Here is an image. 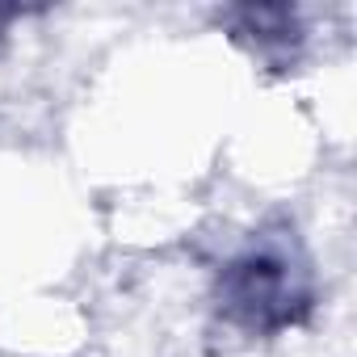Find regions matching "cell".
<instances>
[{"instance_id": "cell-2", "label": "cell", "mask_w": 357, "mask_h": 357, "mask_svg": "<svg viewBox=\"0 0 357 357\" xmlns=\"http://www.w3.org/2000/svg\"><path fill=\"white\" fill-rule=\"evenodd\" d=\"M223 26L231 30V38L261 63L269 68H286L298 59V47L307 38L303 17L286 5H240L223 13Z\"/></svg>"}, {"instance_id": "cell-3", "label": "cell", "mask_w": 357, "mask_h": 357, "mask_svg": "<svg viewBox=\"0 0 357 357\" xmlns=\"http://www.w3.org/2000/svg\"><path fill=\"white\" fill-rule=\"evenodd\" d=\"M13 17H17L13 9H0V51L9 47V30H13Z\"/></svg>"}, {"instance_id": "cell-1", "label": "cell", "mask_w": 357, "mask_h": 357, "mask_svg": "<svg viewBox=\"0 0 357 357\" xmlns=\"http://www.w3.org/2000/svg\"><path fill=\"white\" fill-rule=\"evenodd\" d=\"M215 311L244 336H282L315 311V269L290 231L252 236L215 278Z\"/></svg>"}]
</instances>
